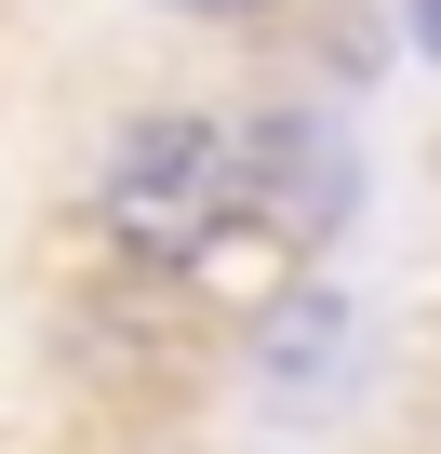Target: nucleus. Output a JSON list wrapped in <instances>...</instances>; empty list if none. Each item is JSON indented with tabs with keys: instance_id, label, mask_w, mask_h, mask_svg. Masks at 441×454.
Returning <instances> with one entry per match:
<instances>
[{
	"instance_id": "obj_5",
	"label": "nucleus",
	"mask_w": 441,
	"mask_h": 454,
	"mask_svg": "<svg viewBox=\"0 0 441 454\" xmlns=\"http://www.w3.org/2000/svg\"><path fill=\"white\" fill-rule=\"evenodd\" d=\"M401 27H414V54L441 67V0H401Z\"/></svg>"
},
{
	"instance_id": "obj_4",
	"label": "nucleus",
	"mask_w": 441,
	"mask_h": 454,
	"mask_svg": "<svg viewBox=\"0 0 441 454\" xmlns=\"http://www.w3.org/2000/svg\"><path fill=\"white\" fill-rule=\"evenodd\" d=\"M161 14H187V27H255L268 0H161Z\"/></svg>"
},
{
	"instance_id": "obj_1",
	"label": "nucleus",
	"mask_w": 441,
	"mask_h": 454,
	"mask_svg": "<svg viewBox=\"0 0 441 454\" xmlns=\"http://www.w3.org/2000/svg\"><path fill=\"white\" fill-rule=\"evenodd\" d=\"M94 214L147 268H201L241 227V121L228 107H121L94 147Z\"/></svg>"
},
{
	"instance_id": "obj_3",
	"label": "nucleus",
	"mask_w": 441,
	"mask_h": 454,
	"mask_svg": "<svg viewBox=\"0 0 441 454\" xmlns=\"http://www.w3.org/2000/svg\"><path fill=\"white\" fill-rule=\"evenodd\" d=\"M255 361H268V387H321V374L348 361V294H321V281H308V294L268 321V348H255Z\"/></svg>"
},
{
	"instance_id": "obj_2",
	"label": "nucleus",
	"mask_w": 441,
	"mask_h": 454,
	"mask_svg": "<svg viewBox=\"0 0 441 454\" xmlns=\"http://www.w3.org/2000/svg\"><path fill=\"white\" fill-rule=\"evenodd\" d=\"M348 214H361V147H348V121H335V107H295V94L255 107V121H241V227L321 254Z\"/></svg>"
}]
</instances>
